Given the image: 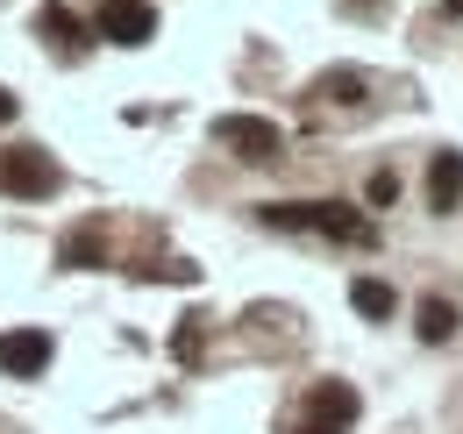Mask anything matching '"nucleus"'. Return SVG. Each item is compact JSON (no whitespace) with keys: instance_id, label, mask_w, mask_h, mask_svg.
<instances>
[{"instance_id":"obj_2","label":"nucleus","mask_w":463,"mask_h":434,"mask_svg":"<svg viewBox=\"0 0 463 434\" xmlns=\"http://www.w3.org/2000/svg\"><path fill=\"white\" fill-rule=\"evenodd\" d=\"M64 185V171L51 150H36V143H14V150H0V193L7 200H51Z\"/></svg>"},{"instance_id":"obj_7","label":"nucleus","mask_w":463,"mask_h":434,"mask_svg":"<svg viewBox=\"0 0 463 434\" xmlns=\"http://www.w3.org/2000/svg\"><path fill=\"white\" fill-rule=\"evenodd\" d=\"M463 207V150L428 157V214H457Z\"/></svg>"},{"instance_id":"obj_1","label":"nucleus","mask_w":463,"mask_h":434,"mask_svg":"<svg viewBox=\"0 0 463 434\" xmlns=\"http://www.w3.org/2000/svg\"><path fill=\"white\" fill-rule=\"evenodd\" d=\"M257 214L271 221V228H307V235H335V242H378L371 214H356L343 200H271Z\"/></svg>"},{"instance_id":"obj_4","label":"nucleus","mask_w":463,"mask_h":434,"mask_svg":"<svg viewBox=\"0 0 463 434\" xmlns=\"http://www.w3.org/2000/svg\"><path fill=\"white\" fill-rule=\"evenodd\" d=\"M93 36H108V43H121V51H143V43L157 36V7H150V0H100Z\"/></svg>"},{"instance_id":"obj_10","label":"nucleus","mask_w":463,"mask_h":434,"mask_svg":"<svg viewBox=\"0 0 463 434\" xmlns=\"http://www.w3.org/2000/svg\"><path fill=\"white\" fill-rule=\"evenodd\" d=\"M314 100L356 108V100H364V71H321V79H314Z\"/></svg>"},{"instance_id":"obj_14","label":"nucleus","mask_w":463,"mask_h":434,"mask_svg":"<svg viewBox=\"0 0 463 434\" xmlns=\"http://www.w3.org/2000/svg\"><path fill=\"white\" fill-rule=\"evenodd\" d=\"M14 114H22V100H14V93H7V86H0V128H7V121H14Z\"/></svg>"},{"instance_id":"obj_3","label":"nucleus","mask_w":463,"mask_h":434,"mask_svg":"<svg viewBox=\"0 0 463 434\" xmlns=\"http://www.w3.org/2000/svg\"><path fill=\"white\" fill-rule=\"evenodd\" d=\"M214 143H222L229 157H242V164L286 157V128H279V121H264V114H222V121H214Z\"/></svg>"},{"instance_id":"obj_15","label":"nucleus","mask_w":463,"mask_h":434,"mask_svg":"<svg viewBox=\"0 0 463 434\" xmlns=\"http://www.w3.org/2000/svg\"><path fill=\"white\" fill-rule=\"evenodd\" d=\"M292 434H335V428H314V420H299V428H292Z\"/></svg>"},{"instance_id":"obj_13","label":"nucleus","mask_w":463,"mask_h":434,"mask_svg":"<svg viewBox=\"0 0 463 434\" xmlns=\"http://www.w3.org/2000/svg\"><path fill=\"white\" fill-rule=\"evenodd\" d=\"M93 257H100V242H93V235H71V242H64V264H71V271H86Z\"/></svg>"},{"instance_id":"obj_8","label":"nucleus","mask_w":463,"mask_h":434,"mask_svg":"<svg viewBox=\"0 0 463 434\" xmlns=\"http://www.w3.org/2000/svg\"><path fill=\"white\" fill-rule=\"evenodd\" d=\"M457 327H463V314L449 307V299H420V307H413V335H420L428 349H442Z\"/></svg>"},{"instance_id":"obj_12","label":"nucleus","mask_w":463,"mask_h":434,"mask_svg":"<svg viewBox=\"0 0 463 434\" xmlns=\"http://www.w3.org/2000/svg\"><path fill=\"white\" fill-rule=\"evenodd\" d=\"M400 200V171H371V185H364V207H392Z\"/></svg>"},{"instance_id":"obj_9","label":"nucleus","mask_w":463,"mask_h":434,"mask_svg":"<svg viewBox=\"0 0 463 434\" xmlns=\"http://www.w3.org/2000/svg\"><path fill=\"white\" fill-rule=\"evenodd\" d=\"M349 307H356L364 321H392V314H400V292H392L385 278H356V285H349Z\"/></svg>"},{"instance_id":"obj_6","label":"nucleus","mask_w":463,"mask_h":434,"mask_svg":"<svg viewBox=\"0 0 463 434\" xmlns=\"http://www.w3.org/2000/svg\"><path fill=\"white\" fill-rule=\"evenodd\" d=\"M356 413H364L356 384H343V378H321L314 392H307V413H299V420H314V428H335V434H349V428H356Z\"/></svg>"},{"instance_id":"obj_5","label":"nucleus","mask_w":463,"mask_h":434,"mask_svg":"<svg viewBox=\"0 0 463 434\" xmlns=\"http://www.w3.org/2000/svg\"><path fill=\"white\" fill-rule=\"evenodd\" d=\"M51 356H58V342L43 335V327H7L0 335V378H43L51 371Z\"/></svg>"},{"instance_id":"obj_11","label":"nucleus","mask_w":463,"mask_h":434,"mask_svg":"<svg viewBox=\"0 0 463 434\" xmlns=\"http://www.w3.org/2000/svg\"><path fill=\"white\" fill-rule=\"evenodd\" d=\"M36 29H43V36H51V43H58V51H71V43H79V36H86V22H79V14H71V7H58V0H51V7H43V14H36Z\"/></svg>"}]
</instances>
